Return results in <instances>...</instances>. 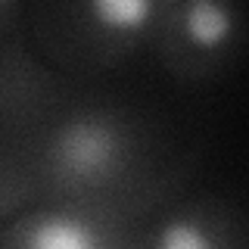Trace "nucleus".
I'll return each instance as SVG.
<instances>
[{
  "label": "nucleus",
  "mask_w": 249,
  "mask_h": 249,
  "mask_svg": "<svg viewBox=\"0 0 249 249\" xmlns=\"http://www.w3.org/2000/svg\"><path fill=\"white\" fill-rule=\"evenodd\" d=\"M233 22L231 13L215 0H190L184 10V35L193 47H206L215 50L228 41Z\"/></svg>",
  "instance_id": "nucleus-3"
},
{
  "label": "nucleus",
  "mask_w": 249,
  "mask_h": 249,
  "mask_svg": "<svg viewBox=\"0 0 249 249\" xmlns=\"http://www.w3.org/2000/svg\"><path fill=\"white\" fill-rule=\"evenodd\" d=\"M3 3H10V0H0V6H3Z\"/></svg>",
  "instance_id": "nucleus-6"
},
{
  "label": "nucleus",
  "mask_w": 249,
  "mask_h": 249,
  "mask_svg": "<svg viewBox=\"0 0 249 249\" xmlns=\"http://www.w3.org/2000/svg\"><path fill=\"white\" fill-rule=\"evenodd\" d=\"M88 10L100 28L112 35H134L153 16V0H88Z\"/></svg>",
  "instance_id": "nucleus-4"
},
{
  "label": "nucleus",
  "mask_w": 249,
  "mask_h": 249,
  "mask_svg": "<svg viewBox=\"0 0 249 249\" xmlns=\"http://www.w3.org/2000/svg\"><path fill=\"white\" fill-rule=\"evenodd\" d=\"M53 162L69 181L97 184L119 162V134L100 115H81L56 134Z\"/></svg>",
  "instance_id": "nucleus-1"
},
{
  "label": "nucleus",
  "mask_w": 249,
  "mask_h": 249,
  "mask_svg": "<svg viewBox=\"0 0 249 249\" xmlns=\"http://www.w3.org/2000/svg\"><path fill=\"white\" fill-rule=\"evenodd\" d=\"M159 246L165 249H212L215 240L209 237L202 228H196V221H168L159 233Z\"/></svg>",
  "instance_id": "nucleus-5"
},
{
  "label": "nucleus",
  "mask_w": 249,
  "mask_h": 249,
  "mask_svg": "<svg viewBox=\"0 0 249 249\" xmlns=\"http://www.w3.org/2000/svg\"><path fill=\"white\" fill-rule=\"evenodd\" d=\"M97 233L84 218L53 212L37 221H31V231L25 233V243L37 249H90L97 246Z\"/></svg>",
  "instance_id": "nucleus-2"
}]
</instances>
